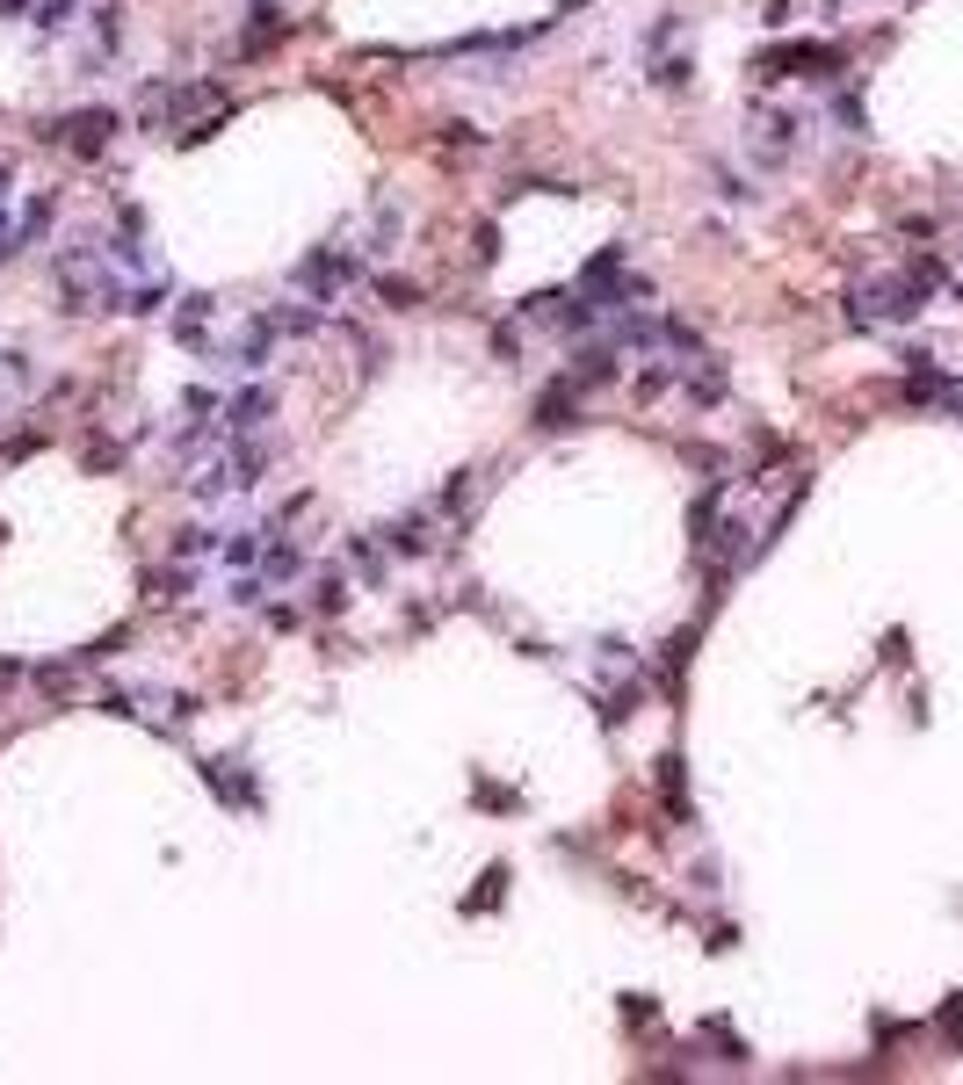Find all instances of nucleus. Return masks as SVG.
Masks as SVG:
<instances>
[{
	"mask_svg": "<svg viewBox=\"0 0 963 1085\" xmlns=\"http://www.w3.org/2000/svg\"><path fill=\"white\" fill-rule=\"evenodd\" d=\"M268 464H276V442H262V434H218L211 464L196 470V500H232V492H254Z\"/></svg>",
	"mask_w": 963,
	"mask_h": 1085,
	"instance_id": "1",
	"label": "nucleus"
},
{
	"mask_svg": "<svg viewBox=\"0 0 963 1085\" xmlns=\"http://www.w3.org/2000/svg\"><path fill=\"white\" fill-rule=\"evenodd\" d=\"M290 283H298L312 305H341V297L363 283V254H355V246H319V254H305L298 268H290Z\"/></svg>",
	"mask_w": 963,
	"mask_h": 1085,
	"instance_id": "2",
	"label": "nucleus"
},
{
	"mask_svg": "<svg viewBox=\"0 0 963 1085\" xmlns=\"http://www.w3.org/2000/svg\"><path fill=\"white\" fill-rule=\"evenodd\" d=\"M44 139L66 145V153H80V159H102L109 139H117V109H73V117L44 123Z\"/></svg>",
	"mask_w": 963,
	"mask_h": 1085,
	"instance_id": "3",
	"label": "nucleus"
},
{
	"mask_svg": "<svg viewBox=\"0 0 963 1085\" xmlns=\"http://www.w3.org/2000/svg\"><path fill=\"white\" fill-rule=\"evenodd\" d=\"M789 145H797V117H789V109H753V159H761V167H783Z\"/></svg>",
	"mask_w": 963,
	"mask_h": 1085,
	"instance_id": "4",
	"label": "nucleus"
},
{
	"mask_svg": "<svg viewBox=\"0 0 963 1085\" xmlns=\"http://www.w3.org/2000/svg\"><path fill=\"white\" fill-rule=\"evenodd\" d=\"M218 319H225V305H218V297H181L167 326H175V341H181V347H196V355H203V347L218 341V333H211Z\"/></svg>",
	"mask_w": 963,
	"mask_h": 1085,
	"instance_id": "5",
	"label": "nucleus"
},
{
	"mask_svg": "<svg viewBox=\"0 0 963 1085\" xmlns=\"http://www.w3.org/2000/svg\"><path fill=\"white\" fill-rule=\"evenodd\" d=\"M385 551L391 557H428L435 551V507H413V514H399V521H385Z\"/></svg>",
	"mask_w": 963,
	"mask_h": 1085,
	"instance_id": "6",
	"label": "nucleus"
},
{
	"mask_svg": "<svg viewBox=\"0 0 963 1085\" xmlns=\"http://www.w3.org/2000/svg\"><path fill=\"white\" fill-rule=\"evenodd\" d=\"M203 782H211V796L232 804V810L262 804V789H254V775H246V760H203Z\"/></svg>",
	"mask_w": 963,
	"mask_h": 1085,
	"instance_id": "7",
	"label": "nucleus"
},
{
	"mask_svg": "<svg viewBox=\"0 0 963 1085\" xmlns=\"http://www.w3.org/2000/svg\"><path fill=\"white\" fill-rule=\"evenodd\" d=\"M262 579H268V586H298V579H305V551L290 543V529H283V521L262 535Z\"/></svg>",
	"mask_w": 963,
	"mask_h": 1085,
	"instance_id": "8",
	"label": "nucleus"
},
{
	"mask_svg": "<svg viewBox=\"0 0 963 1085\" xmlns=\"http://www.w3.org/2000/svg\"><path fill=\"white\" fill-rule=\"evenodd\" d=\"M262 535L268 529H232V535H218V565H262Z\"/></svg>",
	"mask_w": 963,
	"mask_h": 1085,
	"instance_id": "9",
	"label": "nucleus"
},
{
	"mask_svg": "<svg viewBox=\"0 0 963 1085\" xmlns=\"http://www.w3.org/2000/svg\"><path fill=\"white\" fill-rule=\"evenodd\" d=\"M52 218H58V196H52V189H36L30 203H22V218H15V224H22V246H30V240H36V232H44Z\"/></svg>",
	"mask_w": 963,
	"mask_h": 1085,
	"instance_id": "10",
	"label": "nucleus"
},
{
	"mask_svg": "<svg viewBox=\"0 0 963 1085\" xmlns=\"http://www.w3.org/2000/svg\"><path fill=\"white\" fill-rule=\"evenodd\" d=\"M36 30H44V36H66L73 30V0H36Z\"/></svg>",
	"mask_w": 963,
	"mask_h": 1085,
	"instance_id": "11",
	"label": "nucleus"
},
{
	"mask_svg": "<svg viewBox=\"0 0 963 1085\" xmlns=\"http://www.w3.org/2000/svg\"><path fill=\"white\" fill-rule=\"evenodd\" d=\"M377 297H385L391 311H413V305H421V283H399V276H385V283H377Z\"/></svg>",
	"mask_w": 963,
	"mask_h": 1085,
	"instance_id": "12",
	"label": "nucleus"
},
{
	"mask_svg": "<svg viewBox=\"0 0 963 1085\" xmlns=\"http://www.w3.org/2000/svg\"><path fill=\"white\" fill-rule=\"evenodd\" d=\"M0 391H30V362L22 355H0Z\"/></svg>",
	"mask_w": 963,
	"mask_h": 1085,
	"instance_id": "13",
	"label": "nucleus"
},
{
	"mask_svg": "<svg viewBox=\"0 0 963 1085\" xmlns=\"http://www.w3.org/2000/svg\"><path fill=\"white\" fill-rule=\"evenodd\" d=\"M312 601H319V608H341V601H348V579H341V572H326V579L312 586Z\"/></svg>",
	"mask_w": 963,
	"mask_h": 1085,
	"instance_id": "14",
	"label": "nucleus"
},
{
	"mask_svg": "<svg viewBox=\"0 0 963 1085\" xmlns=\"http://www.w3.org/2000/svg\"><path fill=\"white\" fill-rule=\"evenodd\" d=\"M942 1034L963 1050V999H949V1006H942Z\"/></svg>",
	"mask_w": 963,
	"mask_h": 1085,
	"instance_id": "15",
	"label": "nucleus"
},
{
	"mask_svg": "<svg viewBox=\"0 0 963 1085\" xmlns=\"http://www.w3.org/2000/svg\"><path fill=\"white\" fill-rule=\"evenodd\" d=\"M956 297H963V283H956Z\"/></svg>",
	"mask_w": 963,
	"mask_h": 1085,
	"instance_id": "16",
	"label": "nucleus"
}]
</instances>
